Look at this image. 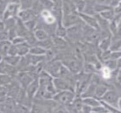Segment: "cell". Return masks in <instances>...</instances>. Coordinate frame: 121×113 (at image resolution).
Returning a JSON list of instances; mask_svg holds the SVG:
<instances>
[{"label":"cell","mask_w":121,"mask_h":113,"mask_svg":"<svg viewBox=\"0 0 121 113\" xmlns=\"http://www.w3.org/2000/svg\"><path fill=\"white\" fill-rule=\"evenodd\" d=\"M38 88H39V83H38V78H36L25 89V93H26V96L29 99L33 100V98L35 97L38 93Z\"/></svg>","instance_id":"30bf717a"},{"label":"cell","mask_w":121,"mask_h":113,"mask_svg":"<svg viewBox=\"0 0 121 113\" xmlns=\"http://www.w3.org/2000/svg\"><path fill=\"white\" fill-rule=\"evenodd\" d=\"M94 1H86L85 8H84V11H83L82 13L86 14V15H89V16H94L96 14L95 13L94 8Z\"/></svg>","instance_id":"603a6c76"},{"label":"cell","mask_w":121,"mask_h":113,"mask_svg":"<svg viewBox=\"0 0 121 113\" xmlns=\"http://www.w3.org/2000/svg\"><path fill=\"white\" fill-rule=\"evenodd\" d=\"M26 59L27 60L29 65L31 66H37L38 64L45 62V57L44 56H36L30 54H28L26 56H25Z\"/></svg>","instance_id":"5bb4252c"},{"label":"cell","mask_w":121,"mask_h":113,"mask_svg":"<svg viewBox=\"0 0 121 113\" xmlns=\"http://www.w3.org/2000/svg\"><path fill=\"white\" fill-rule=\"evenodd\" d=\"M20 10L19 1H9L1 16V19L5 20L9 18H17Z\"/></svg>","instance_id":"3957f363"},{"label":"cell","mask_w":121,"mask_h":113,"mask_svg":"<svg viewBox=\"0 0 121 113\" xmlns=\"http://www.w3.org/2000/svg\"><path fill=\"white\" fill-rule=\"evenodd\" d=\"M13 78L9 76V75L6 74H0V86L1 87H5L8 86L9 84L11 83L13 81Z\"/></svg>","instance_id":"83f0119b"},{"label":"cell","mask_w":121,"mask_h":113,"mask_svg":"<svg viewBox=\"0 0 121 113\" xmlns=\"http://www.w3.org/2000/svg\"><path fill=\"white\" fill-rule=\"evenodd\" d=\"M11 45V42L9 40L0 41V55L3 58L7 56L8 51Z\"/></svg>","instance_id":"7402d4cb"},{"label":"cell","mask_w":121,"mask_h":113,"mask_svg":"<svg viewBox=\"0 0 121 113\" xmlns=\"http://www.w3.org/2000/svg\"><path fill=\"white\" fill-rule=\"evenodd\" d=\"M82 102L83 104L85 105H87L91 108H94L96 106H99L101 104V100L94 98V97H89V98H82Z\"/></svg>","instance_id":"ac0fdd59"},{"label":"cell","mask_w":121,"mask_h":113,"mask_svg":"<svg viewBox=\"0 0 121 113\" xmlns=\"http://www.w3.org/2000/svg\"><path fill=\"white\" fill-rule=\"evenodd\" d=\"M2 61H3V57H1V56L0 55V63H1V62Z\"/></svg>","instance_id":"f35d334b"},{"label":"cell","mask_w":121,"mask_h":113,"mask_svg":"<svg viewBox=\"0 0 121 113\" xmlns=\"http://www.w3.org/2000/svg\"><path fill=\"white\" fill-rule=\"evenodd\" d=\"M5 40H9L8 32L6 30L0 33V41H5Z\"/></svg>","instance_id":"d590c367"},{"label":"cell","mask_w":121,"mask_h":113,"mask_svg":"<svg viewBox=\"0 0 121 113\" xmlns=\"http://www.w3.org/2000/svg\"><path fill=\"white\" fill-rule=\"evenodd\" d=\"M1 16L0 15V20H1Z\"/></svg>","instance_id":"ab89813d"},{"label":"cell","mask_w":121,"mask_h":113,"mask_svg":"<svg viewBox=\"0 0 121 113\" xmlns=\"http://www.w3.org/2000/svg\"><path fill=\"white\" fill-rule=\"evenodd\" d=\"M36 17H37L36 15L34 13V12L31 9L20 10L17 16V18L20 20L22 23H25L32 19H35L36 18Z\"/></svg>","instance_id":"7c38bea8"},{"label":"cell","mask_w":121,"mask_h":113,"mask_svg":"<svg viewBox=\"0 0 121 113\" xmlns=\"http://www.w3.org/2000/svg\"><path fill=\"white\" fill-rule=\"evenodd\" d=\"M99 15L106 21H107L108 22H111L112 21L114 18H115V13L113 11V8H110V9H108L101 13H99Z\"/></svg>","instance_id":"d4e9b609"},{"label":"cell","mask_w":121,"mask_h":113,"mask_svg":"<svg viewBox=\"0 0 121 113\" xmlns=\"http://www.w3.org/2000/svg\"><path fill=\"white\" fill-rule=\"evenodd\" d=\"M121 51H118V52H111V51L109 59L117 61V60H118V59H121Z\"/></svg>","instance_id":"d6a6232c"},{"label":"cell","mask_w":121,"mask_h":113,"mask_svg":"<svg viewBox=\"0 0 121 113\" xmlns=\"http://www.w3.org/2000/svg\"><path fill=\"white\" fill-rule=\"evenodd\" d=\"M33 35H34L37 42L43 41V40H46L50 37L46 31H45L44 30L40 29V28H36L33 31Z\"/></svg>","instance_id":"d6986e66"},{"label":"cell","mask_w":121,"mask_h":113,"mask_svg":"<svg viewBox=\"0 0 121 113\" xmlns=\"http://www.w3.org/2000/svg\"><path fill=\"white\" fill-rule=\"evenodd\" d=\"M81 113H92V108L87 106V105H83L82 106V108L80 111Z\"/></svg>","instance_id":"8d00e7d4"},{"label":"cell","mask_w":121,"mask_h":113,"mask_svg":"<svg viewBox=\"0 0 121 113\" xmlns=\"http://www.w3.org/2000/svg\"><path fill=\"white\" fill-rule=\"evenodd\" d=\"M24 42H25V40H24L22 37H20V36L16 37L14 39H13V40L11 41V44L13 45H20V44Z\"/></svg>","instance_id":"836d02e7"},{"label":"cell","mask_w":121,"mask_h":113,"mask_svg":"<svg viewBox=\"0 0 121 113\" xmlns=\"http://www.w3.org/2000/svg\"><path fill=\"white\" fill-rule=\"evenodd\" d=\"M35 45H38L40 47H42L43 49H44L45 50H52L53 48V43H52V40L51 37H50L49 38L44 40L43 41H38L36 42Z\"/></svg>","instance_id":"44dd1931"},{"label":"cell","mask_w":121,"mask_h":113,"mask_svg":"<svg viewBox=\"0 0 121 113\" xmlns=\"http://www.w3.org/2000/svg\"><path fill=\"white\" fill-rule=\"evenodd\" d=\"M16 46L17 48V55L18 56L23 57L26 56L29 53V50H30V47L27 43H26V42H24L20 45H16Z\"/></svg>","instance_id":"e0dca14e"},{"label":"cell","mask_w":121,"mask_h":113,"mask_svg":"<svg viewBox=\"0 0 121 113\" xmlns=\"http://www.w3.org/2000/svg\"><path fill=\"white\" fill-rule=\"evenodd\" d=\"M33 4V1H20L19 4H20V8L21 10H28V9H31L32 6Z\"/></svg>","instance_id":"4dcf8cb0"},{"label":"cell","mask_w":121,"mask_h":113,"mask_svg":"<svg viewBox=\"0 0 121 113\" xmlns=\"http://www.w3.org/2000/svg\"><path fill=\"white\" fill-rule=\"evenodd\" d=\"M102 103L108 104L121 110V97L120 93L114 88L108 89L100 100Z\"/></svg>","instance_id":"6da1fadb"},{"label":"cell","mask_w":121,"mask_h":113,"mask_svg":"<svg viewBox=\"0 0 121 113\" xmlns=\"http://www.w3.org/2000/svg\"><path fill=\"white\" fill-rule=\"evenodd\" d=\"M13 79L17 81L20 87L22 89L25 90L27 88V86L36 78H34L28 72L20 71L18 72V74L16 75V76Z\"/></svg>","instance_id":"8992f818"},{"label":"cell","mask_w":121,"mask_h":113,"mask_svg":"<svg viewBox=\"0 0 121 113\" xmlns=\"http://www.w3.org/2000/svg\"><path fill=\"white\" fill-rule=\"evenodd\" d=\"M20 59H21V57L18 55H15V56L7 55L3 58V61L6 64L13 67H17L20 62Z\"/></svg>","instance_id":"ffe728a7"},{"label":"cell","mask_w":121,"mask_h":113,"mask_svg":"<svg viewBox=\"0 0 121 113\" xmlns=\"http://www.w3.org/2000/svg\"><path fill=\"white\" fill-rule=\"evenodd\" d=\"M82 23V21L78 13H72L69 15L62 16V24L66 28H69L70 27L79 25Z\"/></svg>","instance_id":"52a82bcc"},{"label":"cell","mask_w":121,"mask_h":113,"mask_svg":"<svg viewBox=\"0 0 121 113\" xmlns=\"http://www.w3.org/2000/svg\"></svg>","instance_id":"60d3db41"},{"label":"cell","mask_w":121,"mask_h":113,"mask_svg":"<svg viewBox=\"0 0 121 113\" xmlns=\"http://www.w3.org/2000/svg\"><path fill=\"white\" fill-rule=\"evenodd\" d=\"M61 8H62V16L69 15L72 13H77L73 1H62Z\"/></svg>","instance_id":"8fae6325"},{"label":"cell","mask_w":121,"mask_h":113,"mask_svg":"<svg viewBox=\"0 0 121 113\" xmlns=\"http://www.w3.org/2000/svg\"><path fill=\"white\" fill-rule=\"evenodd\" d=\"M13 112L14 113H30V109L21 103L15 102Z\"/></svg>","instance_id":"4316f807"},{"label":"cell","mask_w":121,"mask_h":113,"mask_svg":"<svg viewBox=\"0 0 121 113\" xmlns=\"http://www.w3.org/2000/svg\"><path fill=\"white\" fill-rule=\"evenodd\" d=\"M16 21H17V18H9L3 20L5 29L6 30H9L10 29L15 28L16 25Z\"/></svg>","instance_id":"484cf974"},{"label":"cell","mask_w":121,"mask_h":113,"mask_svg":"<svg viewBox=\"0 0 121 113\" xmlns=\"http://www.w3.org/2000/svg\"><path fill=\"white\" fill-rule=\"evenodd\" d=\"M76 96L75 92L72 91H63L57 92L54 96L52 100L58 105L67 108L72 103Z\"/></svg>","instance_id":"7a4b0ae2"},{"label":"cell","mask_w":121,"mask_h":113,"mask_svg":"<svg viewBox=\"0 0 121 113\" xmlns=\"http://www.w3.org/2000/svg\"><path fill=\"white\" fill-rule=\"evenodd\" d=\"M108 89H110L109 87L104 83L97 85L96 86L94 91V98L101 100V98L104 96V95L106 93V91Z\"/></svg>","instance_id":"9a60e30c"},{"label":"cell","mask_w":121,"mask_h":113,"mask_svg":"<svg viewBox=\"0 0 121 113\" xmlns=\"http://www.w3.org/2000/svg\"><path fill=\"white\" fill-rule=\"evenodd\" d=\"M79 15V17L84 24H85L86 25L89 26L94 29H99L95 16H89V15L84 14V13H80Z\"/></svg>","instance_id":"4fadbf2b"},{"label":"cell","mask_w":121,"mask_h":113,"mask_svg":"<svg viewBox=\"0 0 121 113\" xmlns=\"http://www.w3.org/2000/svg\"><path fill=\"white\" fill-rule=\"evenodd\" d=\"M7 55H11V56H15L17 55V48L16 45H13L11 44V45L9 47V50L8 51V54Z\"/></svg>","instance_id":"e575fe53"},{"label":"cell","mask_w":121,"mask_h":113,"mask_svg":"<svg viewBox=\"0 0 121 113\" xmlns=\"http://www.w3.org/2000/svg\"><path fill=\"white\" fill-rule=\"evenodd\" d=\"M92 112L96 113H108L107 110L106 109V108L102 104L92 108Z\"/></svg>","instance_id":"1f68e13d"},{"label":"cell","mask_w":121,"mask_h":113,"mask_svg":"<svg viewBox=\"0 0 121 113\" xmlns=\"http://www.w3.org/2000/svg\"><path fill=\"white\" fill-rule=\"evenodd\" d=\"M5 26H4V21L2 19L0 20V33L5 30Z\"/></svg>","instance_id":"74e56055"},{"label":"cell","mask_w":121,"mask_h":113,"mask_svg":"<svg viewBox=\"0 0 121 113\" xmlns=\"http://www.w3.org/2000/svg\"><path fill=\"white\" fill-rule=\"evenodd\" d=\"M111 43V35L106 38L101 39L98 43V48L101 52L108 50Z\"/></svg>","instance_id":"2e32d148"},{"label":"cell","mask_w":121,"mask_h":113,"mask_svg":"<svg viewBox=\"0 0 121 113\" xmlns=\"http://www.w3.org/2000/svg\"><path fill=\"white\" fill-rule=\"evenodd\" d=\"M51 38L53 43V49L55 51L60 52L69 47V43L65 38H62L55 35L51 37Z\"/></svg>","instance_id":"9c48e42d"},{"label":"cell","mask_w":121,"mask_h":113,"mask_svg":"<svg viewBox=\"0 0 121 113\" xmlns=\"http://www.w3.org/2000/svg\"><path fill=\"white\" fill-rule=\"evenodd\" d=\"M82 24L77 25L69 28H67V36L66 40L69 39L72 43H77L82 39Z\"/></svg>","instance_id":"5b68a950"},{"label":"cell","mask_w":121,"mask_h":113,"mask_svg":"<svg viewBox=\"0 0 121 113\" xmlns=\"http://www.w3.org/2000/svg\"><path fill=\"white\" fill-rule=\"evenodd\" d=\"M52 84L57 92L63 91H72L74 92V91L72 89V88L68 84V82L60 77L54 78L52 79Z\"/></svg>","instance_id":"ba28073f"},{"label":"cell","mask_w":121,"mask_h":113,"mask_svg":"<svg viewBox=\"0 0 121 113\" xmlns=\"http://www.w3.org/2000/svg\"><path fill=\"white\" fill-rule=\"evenodd\" d=\"M62 64L57 59H54L48 62H45L43 70L47 72L52 78H57L59 76V72Z\"/></svg>","instance_id":"277c9868"},{"label":"cell","mask_w":121,"mask_h":113,"mask_svg":"<svg viewBox=\"0 0 121 113\" xmlns=\"http://www.w3.org/2000/svg\"><path fill=\"white\" fill-rule=\"evenodd\" d=\"M74 3L77 13L79 14L82 13L84 11V9L85 8L86 1H74Z\"/></svg>","instance_id":"f546056e"},{"label":"cell","mask_w":121,"mask_h":113,"mask_svg":"<svg viewBox=\"0 0 121 113\" xmlns=\"http://www.w3.org/2000/svg\"><path fill=\"white\" fill-rule=\"evenodd\" d=\"M23 25H24V26L27 30H28L30 32H33L36 29V27H37L36 18L32 19V20L28 21L27 22H25V23H23Z\"/></svg>","instance_id":"f1b7e54d"},{"label":"cell","mask_w":121,"mask_h":113,"mask_svg":"<svg viewBox=\"0 0 121 113\" xmlns=\"http://www.w3.org/2000/svg\"><path fill=\"white\" fill-rule=\"evenodd\" d=\"M46 53V50L43 49L42 47L38 46V45H34L30 47L29 50V54L36 55V56H45Z\"/></svg>","instance_id":"cb8c5ba5"}]
</instances>
